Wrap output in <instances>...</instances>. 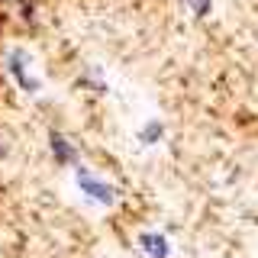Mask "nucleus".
<instances>
[{"instance_id":"f257e3e1","label":"nucleus","mask_w":258,"mask_h":258,"mask_svg":"<svg viewBox=\"0 0 258 258\" xmlns=\"http://www.w3.org/2000/svg\"><path fill=\"white\" fill-rule=\"evenodd\" d=\"M78 187L84 190L91 200L103 204V207H110L113 200H116V194H113V187H110L107 181H100V177H94V174H87V171H78Z\"/></svg>"},{"instance_id":"f03ea898","label":"nucleus","mask_w":258,"mask_h":258,"mask_svg":"<svg viewBox=\"0 0 258 258\" xmlns=\"http://www.w3.org/2000/svg\"><path fill=\"white\" fill-rule=\"evenodd\" d=\"M7 68H10V75L16 78V84H20L23 91H39V81L29 75V68H26V55H23V52H13L10 58H7Z\"/></svg>"},{"instance_id":"7ed1b4c3","label":"nucleus","mask_w":258,"mask_h":258,"mask_svg":"<svg viewBox=\"0 0 258 258\" xmlns=\"http://www.w3.org/2000/svg\"><path fill=\"white\" fill-rule=\"evenodd\" d=\"M139 245H142V252L149 255V258H168V255H171L168 239L158 236V232H142V236H139Z\"/></svg>"},{"instance_id":"20e7f679","label":"nucleus","mask_w":258,"mask_h":258,"mask_svg":"<svg viewBox=\"0 0 258 258\" xmlns=\"http://www.w3.org/2000/svg\"><path fill=\"white\" fill-rule=\"evenodd\" d=\"M48 145H52V152H55V158L61 161V165H71V161H75V145H71L68 139H64L61 133H48Z\"/></svg>"},{"instance_id":"39448f33","label":"nucleus","mask_w":258,"mask_h":258,"mask_svg":"<svg viewBox=\"0 0 258 258\" xmlns=\"http://www.w3.org/2000/svg\"><path fill=\"white\" fill-rule=\"evenodd\" d=\"M139 139H142V142H155V139H161V123H149Z\"/></svg>"},{"instance_id":"423d86ee","label":"nucleus","mask_w":258,"mask_h":258,"mask_svg":"<svg viewBox=\"0 0 258 258\" xmlns=\"http://www.w3.org/2000/svg\"><path fill=\"white\" fill-rule=\"evenodd\" d=\"M184 4L194 10V16H204V13L210 10V0H184Z\"/></svg>"},{"instance_id":"0eeeda50","label":"nucleus","mask_w":258,"mask_h":258,"mask_svg":"<svg viewBox=\"0 0 258 258\" xmlns=\"http://www.w3.org/2000/svg\"><path fill=\"white\" fill-rule=\"evenodd\" d=\"M0 4H4V0H0Z\"/></svg>"}]
</instances>
